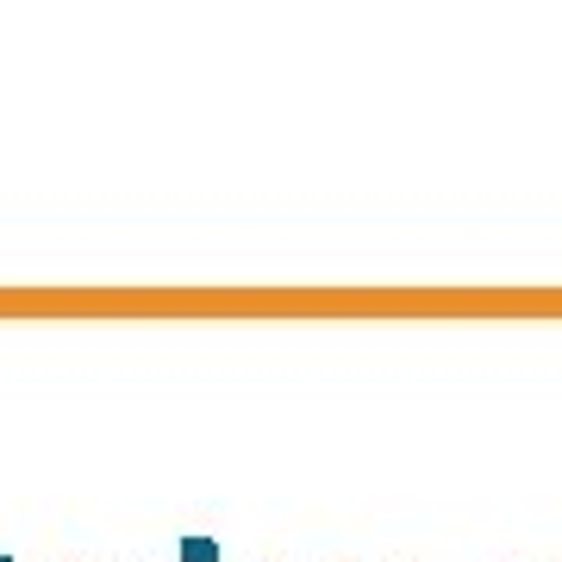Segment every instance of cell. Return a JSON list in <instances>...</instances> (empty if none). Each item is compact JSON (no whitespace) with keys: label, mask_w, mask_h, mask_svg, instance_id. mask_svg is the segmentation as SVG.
Masks as SVG:
<instances>
[{"label":"cell","mask_w":562,"mask_h":562,"mask_svg":"<svg viewBox=\"0 0 562 562\" xmlns=\"http://www.w3.org/2000/svg\"><path fill=\"white\" fill-rule=\"evenodd\" d=\"M181 557H188V562H213V557H220V543H213V538H188V543H181Z\"/></svg>","instance_id":"6da1fadb"},{"label":"cell","mask_w":562,"mask_h":562,"mask_svg":"<svg viewBox=\"0 0 562 562\" xmlns=\"http://www.w3.org/2000/svg\"><path fill=\"white\" fill-rule=\"evenodd\" d=\"M0 562H7V557H0Z\"/></svg>","instance_id":"7a4b0ae2"}]
</instances>
